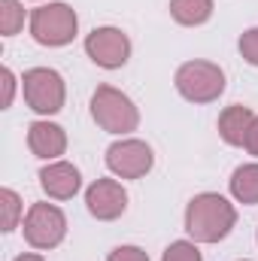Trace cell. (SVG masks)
Here are the masks:
<instances>
[{"mask_svg": "<svg viewBox=\"0 0 258 261\" xmlns=\"http://www.w3.org/2000/svg\"><path fill=\"white\" fill-rule=\"evenodd\" d=\"M237 225V210L228 197L216 192L194 195L186 206V231L194 243H219Z\"/></svg>", "mask_w": 258, "mask_h": 261, "instance_id": "1", "label": "cell"}, {"mask_svg": "<svg viewBox=\"0 0 258 261\" xmlns=\"http://www.w3.org/2000/svg\"><path fill=\"white\" fill-rule=\"evenodd\" d=\"M91 119L107 134H131L140 125V110L125 91L113 85H97V91L91 94Z\"/></svg>", "mask_w": 258, "mask_h": 261, "instance_id": "2", "label": "cell"}, {"mask_svg": "<svg viewBox=\"0 0 258 261\" xmlns=\"http://www.w3.org/2000/svg\"><path fill=\"white\" fill-rule=\"evenodd\" d=\"M76 31H79V18H76V9L67 3H46L31 12V37L40 46H49V49L67 46L73 43Z\"/></svg>", "mask_w": 258, "mask_h": 261, "instance_id": "3", "label": "cell"}, {"mask_svg": "<svg viewBox=\"0 0 258 261\" xmlns=\"http://www.w3.org/2000/svg\"><path fill=\"white\" fill-rule=\"evenodd\" d=\"M21 91H24V103L37 113V116H55L64 110L67 100V85L58 70L52 67H34L21 76Z\"/></svg>", "mask_w": 258, "mask_h": 261, "instance_id": "4", "label": "cell"}, {"mask_svg": "<svg viewBox=\"0 0 258 261\" xmlns=\"http://www.w3.org/2000/svg\"><path fill=\"white\" fill-rule=\"evenodd\" d=\"M173 82L189 103H213L225 91V70L213 61H186Z\"/></svg>", "mask_w": 258, "mask_h": 261, "instance_id": "5", "label": "cell"}, {"mask_svg": "<svg viewBox=\"0 0 258 261\" xmlns=\"http://www.w3.org/2000/svg\"><path fill=\"white\" fill-rule=\"evenodd\" d=\"M24 240L34 249H55L67 237V216L55 203H31L24 216Z\"/></svg>", "mask_w": 258, "mask_h": 261, "instance_id": "6", "label": "cell"}, {"mask_svg": "<svg viewBox=\"0 0 258 261\" xmlns=\"http://www.w3.org/2000/svg\"><path fill=\"white\" fill-rule=\"evenodd\" d=\"M155 164V155H152V146L143 143V140H116L110 149H107V167L110 173H116L119 179H140L152 170Z\"/></svg>", "mask_w": 258, "mask_h": 261, "instance_id": "7", "label": "cell"}, {"mask_svg": "<svg viewBox=\"0 0 258 261\" xmlns=\"http://www.w3.org/2000/svg\"><path fill=\"white\" fill-rule=\"evenodd\" d=\"M85 55L104 70H119L131 58V40L119 28H94L85 37Z\"/></svg>", "mask_w": 258, "mask_h": 261, "instance_id": "8", "label": "cell"}, {"mask_svg": "<svg viewBox=\"0 0 258 261\" xmlns=\"http://www.w3.org/2000/svg\"><path fill=\"white\" fill-rule=\"evenodd\" d=\"M85 206L97 222H113L128 210V192L119 179H94L85 192Z\"/></svg>", "mask_w": 258, "mask_h": 261, "instance_id": "9", "label": "cell"}, {"mask_svg": "<svg viewBox=\"0 0 258 261\" xmlns=\"http://www.w3.org/2000/svg\"><path fill=\"white\" fill-rule=\"evenodd\" d=\"M40 186L43 192L52 197V200H70L82 189V176H79V167H73L70 161H49L43 170H40Z\"/></svg>", "mask_w": 258, "mask_h": 261, "instance_id": "10", "label": "cell"}, {"mask_svg": "<svg viewBox=\"0 0 258 261\" xmlns=\"http://www.w3.org/2000/svg\"><path fill=\"white\" fill-rule=\"evenodd\" d=\"M28 149L37 158H43V161H58L67 152L64 128L55 125V122H46V119L31 122V128H28Z\"/></svg>", "mask_w": 258, "mask_h": 261, "instance_id": "11", "label": "cell"}, {"mask_svg": "<svg viewBox=\"0 0 258 261\" xmlns=\"http://www.w3.org/2000/svg\"><path fill=\"white\" fill-rule=\"evenodd\" d=\"M255 122V113L243 103H231L222 110L219 116V137L228 143V146H246V137H249V128Z\"/></svg>", "mask_w": 258, "mask_h": 261, "instance_id": "12", "label": "cell"}, {"mask_svg": "<svg viewBox=\"0 0 258 261\" xmlns=\"http://www.w3.org/2000/svg\"><path fill=\"white\" fill-rule=\"evenodd\" d=\"M228 189L237 203H246V206H255L258 203V164H240L231 179H228Z\"/></svg>", "mask_w": 258, "mask_h": 261, "instance_id": "13", "label": "cell"}, {"mask_svg": "<svg viewBox=\"0 0 258 261\" xmlns=\"http://www.w3.org/2000/svg\"><path fill=\"white\" fill-rule=\"evenodd\" d=\"M170 15L183 28L207 24L213 15V0H170Z\"/></svg>", "mask_w": 258, "mask_h": 261, "instance_id": "14", "label": "cell"}, {"mask_svg": "<svg viewBox=\"0 0 258 261\" xmlns=\"http://www.w3.org/2000/svg\"><path fill=\"white\" fill-rule=\"evenodd\" d=\"M24 28V6L21 0H0V34L15 37Z\"/></svg>", "mask_w": 258, "mask_h": 261, "instance_id": "15", "label": "cell"}, {"mask_svg": "<svg viewBox=\"0 0 258 261\" xmlns=\"http://www.w3.org/2000/svg\"><path fill=\"white\" fill-rule=\"evenodd\" d=\"M0 210H3V231H6V234L15 231L18 222H21V213H24L21 197L15 195L12 189H3V192H0Z\"/></svg>", "mask_w": 258, "mask_h": 261, "instance_id": "16", "label": "cell"}, {"mask_svg": "<svg viewBox=\"0 0 258 261\" xmlns=\"http://www.w3.org/2000/svg\"><path fill=\"white\" fill-rule=\"evenodd\" d=\"M161 261H203V258H200V249H197L194 240H176L164 249Z\"/></svg>", "mask_w": 258, "mask_h": 261, "instance_id": "17", "label": "cell"}, {"mask_svg": "<svg viewBox=\"0 0 258 261\" xmlns=\"http://www.w3.org/2000/svg\"><path fill=\"white\" fill-rule=\"evenodd\" d=\"M237 49H240V55H243V61H246V64L258 67V28H249V31H243V34H240Z\"/></svg>", "mask_w": 258, "mask_h": 261, "instance_id": "18", "label": "cell"}, {"mask_svg": "<svg viewBox=\"0 0 258 261\" xmlns=\"http://www.w3.org/2000/svg\"><path fill=\"white\" fill-rule=\"evenodd\" d=\"M0 79H3V100H0V110H9L12 107V97H15V73L9 67L0 70Z\"/></svg>", "mask_w": 258, "mask_h": 261, "instance_id": "19", "label": "cell"}, {"mask_svg": "<svg viewBox=\"0 0 258 261\" xmlns=\"http://www.w3.org/2000/svg\"><path fill=\"white\" fill-rule=\"evenodd\" d=\"M107 261H149V255L140 246H116Z\"/></svg>", "mask_w": 258, "mask_h": 261, "instance_id": "20", "label": "cell"}, {"mask_svg": "<svg viewBox=\"0 0 258 261\" xmlns=\"http://www.w3.org/2000/svg\"><path fill=\"white\" fill-rule=\"evenodd\" d=\"M246 152L258 158V116H255V122H252V128H249V137H246Z\"/></svg>", "mask_w": 258, "mask_h": 261, "instance_id": "21", "label": "cell"}, {"mask_svg": "<svg viewBox=\"0 0 258 261\" xmlns=\"http://www.w3.org/2000/svg\"><path fill=\"white\" fill-rule=\"evenodd\" d=\"M12 261H46V258L37 255V252H24V255H18V258H12Z\"/></svg>", "mask_w": 258, "mask_h": 261, "instance_id": "22", "label": "cell"}, {"mask_svg": "<svg viewBox=\"0 0 258 261\" xmlns=\"http://www.w3.org/2000/svg\"><path fill=\"white\" fill-rule=\"evenodd\" d=\"M255 240H258V234H255Z\"/></svg>", "mask_w": 258, "mask_h": 261, "instance_id": "23", "label": "cell"}, {"mask_svg": "<svg viewBox=\"0 0 258 261\" xmlns=\"http://www.w3.org/2000/svg\"><path fill=\"white\" fill-rule=\"evenodd\" d=\"M243 261H246V258H243Z\"/></svg>", "mask_w": 258, "mask_h": 261, "instance_id": "24", "label": "cell"}]
</instances>
